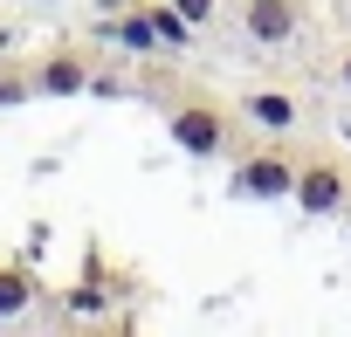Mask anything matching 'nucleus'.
<instances>
[{
	"label": "nucleus",
	"mask_w": 351,
	"mask_h": 337,
	"mask_svg": "<svg viewBox=\"0 0 351 337\" xmlns=\"http://www.w3.org/2000/svg\"><path fill=\"white\" fill-rule=\"evenodd\" d=\"M234 193H241V200H282V193H296V165H289L282 151H255V158H241Z\"/></svg>",
	"instance_id": "f03ea898"
},
{
	"label": "nucleus",
	"mask_w": 351,
	"mask_h": 337,
	"mask_svg": "<svg viewBox=\"0 0 351 337\" xmlns=\"http://www.w3.org/2000/svg\"><path fill=\"white\" fill-rule=\"evenodd\" d=\"M172 8H180L193 28H214V8H221V0H172Z\"/></svg>",
	"instance_id": "1a4fd4ad"
},
{
	"label": "nucleus",
	"mask_w": 351,
	"mask_h": 337,
	"mask_svg": "<svg viewBox=\"0 0 351 337\" xmlns=\"http://www.w3.org/2000/svg\"><path fill=\"white\" fill-rule=\"evenodd\" d=\"M35 303V275L21 262H0V316H21Z\"/></svg>",
	"instance_id": "0eeeda50"
},
{
	"label": "nucleus",
	"mask_w": 351,
	"mask_h": 337,
	"mask_svg": "<svg viewBox=\"0 0 351 337\" xmlns=\"http://www.w3.org/2000/svg\"><path fill=\"white\" fill-rule=\"evenodd\" d=\"M28 83H35L42 97H76V90H90V62H83L76 49H49V55L28 69Z\"/></svg>",
	"instance_id": "20e7f679"
},
{
	"label": "nucleus",
	"mask_w": 351,
	"mask_h": 337,
	"mask_svg": "<svg viewBox=\"0 0 351 337\" xmlns=\"http://www.w3.org/2000/svg\"><path fill=\"white\" fill-rule=\"evenodd\" d=\"M248 117L269 124V131H289V124H296V103H289L282 90H248Z\"/></svg>",
	"instance_id": "6e6552de"
},
{
	"label": "nucleus",
	"mask_w": 351,
	"mask_h": 337,
	"mask_svg": "<svg viewBox=\"0 0 351 337\" xmlns=\"http://www.w3.org/2000/svg\"><path fill=\"white\" fill-rule=\"evenodd\" d=\"M337 83H344V90H351V55H344V62H337Z\"/></svg>",
	"instance_id": "9b49d317"
},
{
	"label": "nucleus",
	"mask_w": 351,
	"mask_h": 337,
	"mask_svg": "<svg viewBox=\"0 0 351 337\" xmlns=\"http://www.w3.org/2000/svg\"><path fill=\"white\" fill-rule=\"evenodd\" d=\"M145 21H152V35H158V49H193V21L180 14V8H172V0H165V8H145Z\"/></svg>",
	"instance_id": "423d86ee"
},
{
	"label": "nucleus",
	"mask_w": 351,
	"mask_h": 337,
	"mask_svg": "<svg viewBox=\"0 0 351 337\" xmlns=\"http://www.w3.org/2000/svg\"><path fill=\"white\" fill-rule=\"evenodd\" d=\"M62 303H69V310H76V316H97V310H104V289H69V296H62Z\"/></svg>",
	"instance_id": "9d476101"
},
{
	"label": "nucleus",
	"mask_w": 351,
	"mask_h": 337,
	"mask_svg": "<svg viewBox=\"0 0 351 337\" xmlns=\"http://www.w3.org/2000/svg\"><path fill=\"white\" fill-rule=\"evenodd\" d=\"M344 193H351V179H344V165H337V158H317V165H303V173H296V207L317 214V221L337 214Z\"/></svg>",
	"instance_id": "7ed1b4c3"
},
{
	"label": "nucleus",
	"mask_w": 351,
	"mask_h": 337,
	"mask_svg": "<svg viewBox=\"0 0 351 337\" xmlns=\"http://www.w3.org/2000/svg\"><path fill=\"white\" fill-rule=\"evenodd\" d=\"M165 131H172V145L193 151V158H214V151L234 138V131H228V110H221L214 97H180L172 117H165Z\"/></svg>",
	"instance_id": "f257e3e1"
},
{
	"label": "nucleus",
	"mask_w": 351,
	"mask_h": 337,
	"mask_svg": "<svg viewBox=\"0 0 351 337\" xmlns=\"http://www.w3.org/2000/svg\"><path fill=\"white\" fill-rule=\"evenodd\" d=\"M241 28L262 49H282L296 35V0H241Z\"/></svg>",
	"instance_id": "39448f33"
}]
</instances>
